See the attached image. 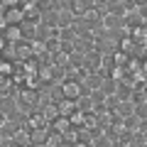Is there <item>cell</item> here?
<instances>
[{
    "label": "cell",
    "mask_w": 147,
    "mask_h": 147,
    "mask_svg": "<svg viewBox=\"0 0 147 147\" xmlns=\"http://www.w3.org/2000/svg\"><path fill=\"white\" fill-rule=\"evenodd\" d=\"M100 93H105V96H113L115 93V81H110V79H103L100 81Z\"/></svg>",
    "instance_id": "cell-1"
},
{
    "label": "cell",
    "mask_w": 147,
    "mask_h": 147,
    "mask_svg": "<svg viewBox=\"0 0 147 147\" xmlns=\"http://www.w3.org/2000/svg\"><path fill=\"white\" fill-rule=\"evenodd\" d=\"M125 25V17L123 15H113V17H105V27H118V30H120V27Z\"/></svg>",
    "instance_id": "cell-2"
},
{
    "label": "cell",
    "mask_w": 147,
    "mask_h": 147,
    "mask_svg": "<svg viewBox=\"0 0 147 147\" xmlns=\"http://www.w3.org/2000/svg\"><path fill=\"white\" fill-rule=\"evenodd\" d=\"M132 113H135V115L140 118V120H145V118H147V100H142V103H135Z\"/></svg>",
    "instance_id": "cell-3"
},
{
    "label": "cell",
    "mask_w": 147,
    "mask_h": 147,
    "mask_svg": "<svg viewBox=\"0 0 147 147\" xmlns=\"http://www.w3.org/2000/svg\"><path fill=\"white\" fill-rule=\"evenodd\" d=\"M132 108H135L132 103H120V105H118V110H115V113H118L120 118H127V115H132Z\"/></svg>",
    "instance_id": "cell-4"
},
{
    "label": "cell",
    "mask_w": 147,
    "mask_h": 147,
    "mask_svg": "<svg viewBox=\"0 0 147 147\" xmlns=\"http://www.w3.org/2000/svg\"><path fill=\"white\" fill-rule=\"evenodd\" d=\"M69 22H71V17H69V12H59V15H57V25H59V27H66Z\"/></svg>",
    "instance_id": "cell-5"
},
{
    "label": "cell",
    "mask_w": 147,
    "mask_h": 147,
    "mask_svg": "<svg viewBox=\"0 0 147 147\" xmlns=\"http://www.w3.org/2000/svg\"><path fill=\"white\" fill-rule=\"evenodd\" d=\"M100 81H103V76H91L88 79V88H98Z\"/></svg>",
    "instance_id": "cell-6"
},
{
    "label": "cell",
    "mask_w": 147,
    "mask_h": 147,
    "mask_svg": "<svg viewBox=\"0 0 147 147\" xmlns=\"http://www.w3.org/2000/svg\"><path fill=\"white\" fill-rule=\"evenodd\" d=\"M59 37H61V39H66V42H69L71 37H76V30H64V34H59Z\"/></svg>",
    "instance_id": "cell-7"
},
{
    "label": "cell",
    "mask_w": 147,
    "mask_h": 147,
    "mask_svg": "<svg viewBox=\"0 0 147 147\" xmlns=\"http://www.w3.org/2000/svg\"><path fill=\"white\" fill-rule=\"evenodd\" d=\"M96 147H113V145L108 142V137H100V140L96 142Z\"/></svg>",
    "instance_id": "cell-8"
},
{
    "label": "cell",
    "mask_w": 147,
    "mask_h": 147,
    "mask_svg": "<svg viewBox=\"0 0 147 147\" xmlns=\"http://www.w3.org/2000/svg\"><path fill=\"white\" fill-rule=\"evenodd\" d=\"M137 12H140V17H142V20H145V22H147V5L137 7Z\"/></svg>",
    "instance_id": "cell-9"
},
{
    "label": "cell",
    "mask_w": 147,
    "mask_h": 147,
    "mask_svg": "<svg viewBox=\"0 0 147 147\" xmlns=\"http://www.w3.org/2000/svg\"><path fill=\"white\" fill-rule=\"evenodd\" d=\"M137 132H147V118H145V120H140V127H137Z\"/></svg>",
    "instance_id": "cell-10"
},
{
    "label": "cell",
    "mask_w": 147,
    "mask_h": 147,
    "mask_svg": "<svg viewBox=\"0 0 147 147\" xmlns=\"http://www.w3.org/2000/svg\"><path fill=\"white\" fill-rule=\"evenodd\" d=\"M5 123H7V115L3 113V110H0V125H5Z\"/></svg>",
    "instance_id": "cell-11"
},
{
    "label": "cell",
    "mask_w": 147,
    "mask_h": 147,
    "mask_svg": "<svg viewBox=\"0 0 147 147\" xmlns=\"http://www.w3.org/2000/svg\"><path fill=\"white\" fill-rule=\"evenodd\" d=\"M142 5H147V0H135V7H142Z\"/></svg>",
    "instance_id": "cell-12"
},
{
    "label": "cell",
    "mask_w": 147,
    "mask_h": 147,
    "mask_svg": "<svg viewBox=\"0 0 147 147\" xmlns=\"http://www.w3.org/2000/svg\"><path fill=\"white\" fill-rule=\"evenodd\" d=\"M142 93H145V100H147V86H142Z\"/></svg>",
    "instance_id": "cell-13"
},
{
    "label": "cell",
    "mask_w": 147,
    "mask_h": 147,
    "mask_svg": "<svg viewBox=\"0 0 147 147\" xmlns=\"http://www.w3.org/2000/svg\"><path fill=\"white\" fill-rule=\"evenodd\" d=\"M0 137H3V125H0Z\"/></svg>",
    "instance_id": "cell-14"
},
{
    "label": "cell",
    "mask_w": 147,
    "mask_h": 147,
    "mask_svg": "<svg viewBox=\"0 0 147 147\" xmlns=\"http://www.w3.org/2000/svg\"><path fill=\"white\" fill-rule=\"evenodd\" d=\"M142 147H147V145H142Z\"/></svg>",
    "instance_id": "cell-15"
}]
</instances>
